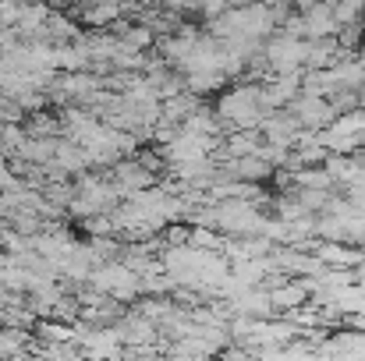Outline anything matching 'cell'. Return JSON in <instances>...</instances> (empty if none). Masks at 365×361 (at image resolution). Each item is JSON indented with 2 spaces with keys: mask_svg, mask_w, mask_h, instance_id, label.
Here are the masks:
<instances>
[{
  "mask_svg": "<svg viewBox=\"0 0 365 361\" xmlns=\"http://www.w3.org/2000/svg\"><path fill=\"white\" fill-rule=\"evenodd\" d=\"M262 89H255V85H238V89H231V93H224L220 96V103H217V114L224 120H235V124H252V120L262 117Z\"/></svg>",
  "mask_w": 365,
  "mask_h": 361,
  "instance_id": "cell-1",
  "label": "cell"
},
{
  "mask_svg": "<svg viewBox=\"0 0 365 361\" xmlns=\"http://www.w3.org/2000/svg\"><path fill=\"white\" fill-rule=\"evenodd\" d=\"M305 57H309V43H305V39H298L294 32L277 36V39H269V43H266V64H269V68H277L280 75H294V71L305 64Z\"/></svg>",
  "mask_w": 365,
  "mask_h": 361,
  "instance_id": "cell-2",
  "label": "cell"
},
{
  "mask_svg": "<svg viewBox=\"0 0 365 361\" xmlns=\"http://www.w3.org/2000/svg\"><path fill=\"white\" fill-rule=\"evenodd\" d=\"M341 25H337V14H334V4H327V0H319V4H309L305 7V14H302V21H298V32L305 36V39H327L330 32H337Z\"/></svg>",
  "mask_w": 365,
  "mask_h": 361,
  "instance_id": "cell-3",
  "label": "cell"
},
{
  "mask_svg": "<svg viewBox=\"0 0 365 361\" xmlns=\"http://www.w3.org/2000/svg\"><path fill=\"white\" fill-rule=\"evenodd\" d=\"M217 224L227 227V231H262V216L255 213V206L248 202H224L217 206Z\"/></svg>",
  "mask_w": 365,
  "mask_h": 361,
  "instance_id": "cell-4",
  "label": "cell"
},
{
  "mask_svg": "<svg viewBox=\"0 0 365 361\" xmlns=\"http://www.w3.org/2000/svg\"><path fill=\"white\" fill-rule=\"evenodd\" d=\"M334 114H337V110H334L327 100L312 96V93H302V96L294 100V117H298V124L319 127V124H330V120H334Z\"/></svg>",
  "mask_w": 365,
  "mask_h": 361,
  "instance_id": "cell-5",
  "label": "cell"
},
{
  "mask_svg": "<svg viewBox=\"0 0 365 361\" xmlns=\"http://www.w3.org/2000/svg\"><path fill=\"white\" fill-rule=\"evenodd\" d=\"M302 93H298V75H280L273 85L262 89V103L266 107H284V103H294Z\"/></svg>",
  "mask_w": 365,
  "mask_h": 361,
  "instance_id": "cell-6",
  "label": "cell"
},
{
  "mask_svg": "<svg viewBox=\"0 0 365 361\" xmlns=\"http://www.w3.org/2000/svg\"><path fill=\"white\" fill-rule=\"evenodd\" d=\"M96 283H100V287H114L121 298H128V294L135 291V276L128 273V266H110V269L96 273Z\"/></svg>",
  "mask_w": 365,
  "mask_h": 361,
  "instance_id": "cell-7",
  "label": "cell"
},
{
  "mask_svg": "<svg viewBox=\"0 0 365 361\" xmlns=\"http://www.w3.org/2000/svg\"><path fill=\"white\" fill-rule=\"evenodd\" d=\"M269 301H273V305H302V301H305V291H302V287H280Z\"/></svg>",
  "mask_w": 365,
  "mask_h": 361,
  "instance_id": "cell-8",
  "label": "cell"
},
{
  "mask_svg": "<svg viewBox=\"0 0 365 361\" xmlns=\"http://www.w3.org/2000/svg\"><path fill=\"white\" fill-rule=\"evenodd\" d=\"M86 18L96 21V25H100V21H114V18H118V7H114V4H100V7H93Z\"/></svg>",
  "mask_w": 365,
  "mask_h": 361,
  "instance_id": "cell-9",
  "label": "cell"
}]
</instances>
